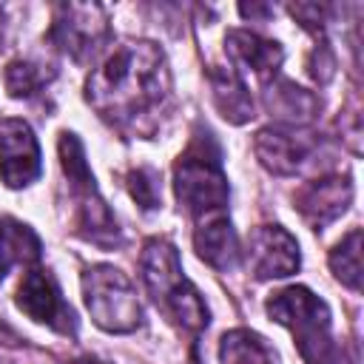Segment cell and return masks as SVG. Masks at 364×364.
Returning <instances> with one entry per match:
<instances>
[{"label":"cell","mask_w":364,"mask_h":364,"mask_svg":"<svg viewBox=\"0 0 364 364\" xmlns=\"http://www.w3.org/2000/svg\"><path fill=\"white\" fill-rule=\"evenodd\" d=\"M88 102L114 122H131L148 114L168 94V65L154 43L119 46L91 77Z\"/></svg>","instance_id":"obj_1"},{"label":"cell","mask_w":364,"mask_h":364,"mask_svg":"<svg viewBox=\"0 0 364 364\" xmlns=\"http://www.w3.org/2000/svg\"><path fill=\"white\" fill-rule=\"evenodd\" d=\"M307 154H310V142L290 131L264 128L256 134V156L262 159V165L267 171H273L279 176L296 173V168L307 159Z\"/></svg>","instance_id":"obj_11"},{"label":"cell","mask_w":364,"mask_h":364,"mask_svg":"<svg viewBox=\"0 0 364 364\" xmlns=\"http://www.w3.org/2000/svg\"><path fill=\"white\" fill-rule=\"evenodd\" d=\"M173 188L179 205L191 216H213L228 205V179L222 171L219 148L210 136H199L173 168Z\"/></svg>","instance_id":"obj_3"},{"label":"cell","mask_w":364,"mask_h":364,"mask_svg":"<svg viewBox=\"0 0 364 364\" xmlns=\"http://www.w3.org/2000/svg\"><path fill=\"white\" fill-rule=\"evenodd\" d=\"M40 259L37 233L14 219H0V276L14 264H31Z\"/></svg>","instance_id":"obj_15"},{"label":"cell","mask_w":364,"mask_h":364,"mask_svg":"<svg viewBox=\"0 0 364 364\" xmlns=\"http://www.w3.org/2000/svg\"><path fill=\"white\" fill-rule=\"evenodd\" d=\"M225 43H228V54L236 63L247 65L262 80H267L270 74H276V68L282 65V57H284L282 48H279V43L264 40V37L250 34V31H236L233 28V31H228Z\"/></svg>","instance_id":"obj_13"},{"label":"cell","mask_w":364,"mask_h":364,"mask_svg":"<svg viewBox=\"0 0 364 364\" xmlns=\"http://www.w3.org/2000/svg\"><path fill=\"white\" fill-rule=\"evenodd\" d=\"M51 77H54V71H46V68L37 65V63H23V60H17V63H11V65L6 68V88H9L11 97H31V94H37Z\"/></svg>","instance_id":"obj_19"},{"label":"cell","mask_w":364,"mask_h":364,"mask_svg":"<svg viewBox=\"0 0 364 364\" xmlns=\"http://www.w3.org/2000/svg\"><path fill=\"white\" fill-rule=\"evenodd\" d=\"M193 364H199V361H193Z\"/></svg>","instance_id":"obj_22"},{"label":"cell","mask_w":364,"mask_h":364,"mask_svg":"<svg viewBox=\"0 0 364 364\" xmlns=\"http://www.w3.org/2000/svg\"><path fill=\"white\" fill-rule=\"evenodd\" d=\"M219 355H222V364H276L273 350L264 344L262 336H256L250 330L228 333L222 338Z\"/></svg>","instance_id":"obj_17"},{"label":"cell","mask_w":364,"mask_h":364,"mask_svg":"<svg viewBox=\"0 0 364 364\" xmlns=\"http://www.w3.org/2000/svg\"><path fill=\"white\" fill-rule=\"evenodd\" d=\"M273 321L290 327L299 353L307 364H336V347L330 338V310L307 287H287L267 301Z\"/></svg>","instance_id":"obj_4"},{"label":"cell","mask_w":364,"mask_h":364,"mask_svg":"<svg viewBox=\"0 0 364 364\" xmlns=\"http://www.w3.org/2000/svg\"><path fill=\"white\" fill-rule=\"evenodd\" d=\"M82 293L85 304L91 310V318L108 330V333H131L139 318V301L125 273L108 264H97L82 276Z\"/></svg>","instance_id":"obj_5"},{"label":"cell","mask_w":364,"mask_h":364,"mask_svg":"<svg viewBox=\"0 0 364 364\" xmlns=\"http://www.w3.org/2000/svg\"><path fill=\"white\" fill-rule=\"evenodd\" d=\"M139 270L148 293L154 296L156 307L182 330H202L208 324V307L196 287L182 276L179 253L165 239H148L139 256Z\"/></svg>","instance_id":"obj_2"},{"label":"cell","mask_w":364,"mask_h":364,"mask_svg":"<svg viewBox=\"0 0 364 364\" xmlns=\"http://www.w3.org/2000/svg\"><path fill=\"white\" fill-rule=\"evenodd\" d=\"M51 40L68 51L74 60L91 57L100 43L105 40V17L100 6H82V3H65L57 6V17L51 26Z\"/></svg>","instance_id":"obj_7"},{"label":"cell","mask_w":364,"mask_h":364,"mask_svg":"<svg viewBox=\"0 0 364 364\" xmlns=\"http://www.w3.org/2000/svg\"><path fill=\"white\" fill-rule=\"evenodd\" d=\"M17 304L26 316H31L34 321H43L48 324L51 330L68 336L77 330V316L74 310L65 304L57 282L51 273L46 270H28L20 282V290H17Z\"/></svg>","instance_id":"obj_6"},{"label":"cell","mask_w":364,"mask_h":364,"mask_svg":"<svg viewBox=\"0 0 364 364\" xmlns=\"http://www.w3.org/2000/svg\"><path fill=\"white\" fill-rule=\"evenodd\" d=\"M208 80H210L213 102H216L219 114H222L228 122L242 125V122H247V119L253 117V100H250L245 82L236 77L233 68H219V65H213L210 74H208Z\"/></svg>","instance_id":"obj_14"},{"label":"cell","mask_w":364,"mask_h":364,"mask_svg":"<svg viewBox=\"0 0 364 364\" xmlns=\"http://www.w3.org/2000/svg\"><path fill=\"white\" fill-rule=\"evenodd\" d=\"M0 176L9 188H23L40 176V145L23 119L0 122Z\"/></svg>","instance_id":"obj_8"},{"label":"cell","mask_w":364,"mask_h":364,"mask_svg":"<svg viewBox=\"0 0 364 364\" xmlns=\"http://www.w3.org/2000/svg\"><path fill=\"white\" fill-rule=\"evenodd\" d=\"M330 267L333 273L353 290L361 287V230H350L338 245L336 250L330 253Z\"/></svg>","instance_id":"obj_18"},{"label":"cell","mask_w":364,"mask_h":364,"mask_svg":"<svg viewBox=\"0 0 364 364\" xmlns=\"http://www.w3.org/2000/svg\"><path fill=\"white\" fill-rule=\"evenodd\" d=\"M250 267L256 279H282L299 270V245L279 228L264 225L250 233Z\"/></svg>","instance_id":"obj_9"},{"label":"cell","mask_w":364,"mask_h":364,"mask_svg":"<svg viewBox=\"0 0 364 364\" xmlns=\"http://www.w3.org/2000/svg\"><path fill=\"white\" fill-rule=\"evenodd\" d=\"M77 364H105V361H97V358H80Z\"/></svg>","instance_id":"obj_21"},{"label":"cell","mask_w":364,"mask_h":364,"mask_svg":"<svg viewBox=\"0 0 364 364\" xmlns=\"http://www.w3.org/2000/svg\"><path fill=\"white\" fill-rule=\"evenodd\" d=\"M350 199H353L350 179H344V176H321V179L310 182L307 188H301L296 193V208L313 228H324V225H330L336 216H341L347 210Z\"/></svg>","instance_id":"obj_10"},{"label":"cell","mask_w":364,"mask_h":364,"mask_svg":"<svg viewBox=\"0 0 364 364\" xmlns=\"http://www.w3.org/2000/svg\"><path fill=\"white\" fill-rule=\"evenodd\" d=\"M128 188H131V196L136 199V205L142 210H154L162 205V176L159 171L142 165V168H134L128 173Z\"/></svg>","instance_id":"obj_20"},{"label":"cell","mask_w":364,"mask_h":364,"mask_svg":"<svg viewBox=\"0 0 364 364\" xmlns=\"http://www.w3.org/2000/svg\"><path fill=\"white\" fill-rule=\"evenodd\" d=\"M264 102H267L270 114H276V117H282L284 122H293V125L313 119L316 111H318V100L310 91H304V88H299V85H293L287 80L270 85Z\"/></svg>","instance_id":"obj_16"},{"label":"cell","mask_w":364,"mask_h":364,"mask_svg":"<svg viewBox=\"0 0 364 364\" xmlns=\"http://www.w3.org/2000/svg\"><path fill=\"white\" fill-rule=\"evenodd\" d=\"M193 245H196V253L216 270H230L236 267V259H239V242H236V233L228 222L225 213H213V216H205V222L199 225L196 236H193Z\"/></svg>","instance_id":"obj_12"}]
</instances>
